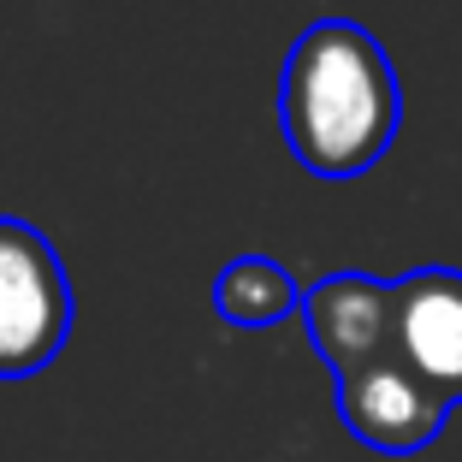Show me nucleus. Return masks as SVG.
<instances>
[{
    "label": "nucleus",
    "instance_id": "obj_1",
    "mask_svg": "<svg viewBox=\"0 0 462 462\" xmlns=\"http://www.w3.org/2000/svg\"><path fill=\"white\" fill-rule=\"evenodd\" d=\"M403 125L397 66L356 18H314L279 71V131L314 178H362Z\"/></svg>",
    "mask_w": 462,
    "mask_h": 462
},
{
    "label": "nucleus",
    "instance_id": "obj_2",
    "mask_svg": "<svg viewBox=\"0 0 462 462\" xmlns=\"http://www.w3.org/2000/svg\"><path fill=\"white\" fill-rule=\"evenodd\" d=\"M71 338V279L30 219L0 214V380H30Z\"/></svg>",
    "mask_w": 462,
    "mask_h": 462
},
{
    "label": "nucleus",
    "instance_id": "obj_3",
    "mask_svg": "<svg viewBox=\"0 0 462 462\" xmlns=\"http://www.w3.org/2000/svg\"><path fill=\"white\" fill-rule=\"evenodd\" d=\"M332 392H338V415H344V427H350V439H362L367 450H385V457H415V450H427L445 433V415L457 409L427 374H415V367L403 362V350L338 374Z\"/></svg>",
    "mask_w": 462,
    "mask_h": 462
},
{
    "label": "nucleus",
    "instance_id": "obj_4",
    "mask_svg": "<svg viewBox=\"0 0 462 462\" xmlns=\"http://www.w3.org/2000/svg\"><path fill=\"white\" fill-rule=\"evenodd\" d=\"M302 327L320 362L332 367V380L380 362L397 350V279L385 285L374 273H332L302 291Z\"/></svg>",
    "mask_w": 462,
    "mask_h": 462
},
{
    "label": "nucleus",
    "instance_id": "obj_5",
    "mask_svg": "<svg viewBox=\"0 0 462 462\" xmlns=\"http://www.w3.org/2000/svg\"><path fill=\"white\" fill-rule=\"evenodd\" d=\"M397 350L450 403H462V273L421 267L397 279Z\"/></svg>",
    "mask_w": 462,
    "mask_h": 462
},
{
    "label": "nucleus",
    "instance_id": "obj_6",
    "mask_svg": "<svg viewBox=\"0 0 462 462\" xmlns=\"http://www.w3.org/2000/svg\"><path fill=\"white\" fill-rule=\"evenodd\" d=\"M214 314L237 332H267L302 314V291L285 261L273 255H231L214 279Z\"/></svg>",
    "mask_w": 462,
    "mask_h": 462
}]
</instances>
